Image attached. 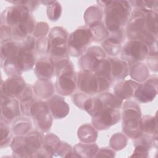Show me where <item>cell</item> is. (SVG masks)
Segmentation results:
<instances>
[{"label":"cell","mask_w":158,"mask_h":158,"mask_svg":"<svg viewBox=\"0 0 158 158\" xmlns=\"http://www.w3.org/2000/svg\"><path fill=\"white\" fill-rule=\"evenodd\" d=\"M106 25L110 30L115 31L125 24L130 12L127 1H107Z\"/></svg>","instance_id":"6da1fadb"},{"label":"cell","mask_w":158,"mask_h":158,"mask_svg":"<svg viewBox=\"0 0 158 158\" xmlns=\"http://www.w3.org/2000/svg\"><path fill=\"white\" fill-rule=\"evenodd\" d=\"M92 37L91 31L88 28L77 30L71 34L69 40V47L74 54H80L85 50Z\"/></svg>","instance_id":"7a4b0ae2"},{"label":"cell","mask_w":158,"mask_h":158,"mask_svg":"<svg viewBox=\"0 0 158 158\" xmlns=\"http://www.w3.org/2000/svg\"><path fill=\"white\" fill-rule=\"evenodd\" d=\"M148 51V46L144 42L133 40L126 44L123 50V54L125 58L135 62L143 60Z\"/></svg>","instance_id":"3957f363"},{"label":"cell","mask_w":158,"mask_h":158,"mask_svg":"<svg viewBox=\"0 0 158 158\" xmlns=\"http://www.w3.org/2000/svg\"><path fill=\"white\" fill-rule=\"evenodd\" d=\"M67 34L60 28H54L49 37L48 49L51 53L56 56H61L66 51Z\"/></svg>","instance_id":"277c9868"},{"label":"cell","mask_w":158,"mask_h":158,"mask_svg":"<svg viewBox=\"0 0 158 158\" xmlns=\"http://www.w3.org/2000/svg\"><path fill=\"white\" fill-rule=\"evenodd\" d=\"M139 110V109H138ZM138 109H135V107H129L125 109L123 112V123H124V128L126 130V133L131 136L136 135V131H139L140 128L139 115Z\"/></svg>","instance_id":"5b68a950"},{"label":"cell","mask_w":158,"mask_h":158,"mask_svg":"<svg viewBox=\"0 0 158 158\" xmlns=\"http://www.w3.org/2000/svg\"><path fill=\"white\" fill-rule=\"evenodd\" d=\"M7 23L13 26H18L30 19L28 9L25 4L17 5L9 9L6 14Z\"/></svg>","instance_id":"8992f818"},{"label":"cell","mask_w":158,"mask_h":158,"mask_svg":"<svg viewBox=\"0 0 158 158\" xmlns=\"http://www.w3.org/2000/svg\"><path fill=\"white\" fill-rule=\"evenodd\" d=\"M118 114L119 112H118V111L114 110L111 107L105 108L98 115H96L99 117V118L96 119L94 123H99V127L101 128L109 127L119 120Z\"/></svg>","instance_id":"52a82bcc"},{"label":"cell","mask_w":158,"mask_h":158,"mask_svg":"<svg viewBox=\"0 0 158 158\" xmlns=\"http://www.w3.org/2000/svg\"><path fill=\"white\" fill-rule=\"evenodd\" d=\"M81 74L78 79V86H80L81 89L86 92L95 93L98 90L96 78L94 75L86 72V71Z\"/></svg>","instance_id":"ba28073f"},{"label":"cell","mask_w":158,"mask_h":158,"mask_svg":"<svg viewBox=\"0 0 158 158\" xmlns=\"http://www.w3.org/2000/svg\"><path fill=\"white\" fill-rule=\"evenodd\" d=\"M24 82L19 77L12 78L4 82V93L7 96H16L20 93L24 88Z\"/></svg>","instance_id":"9c48e42d"},{"label":"cell","mask_w":158,"mask_h":158,"mask_svg":"<svg viewBox=\"0 0 158 158\" xmlns=\"http://www.w3.org/2000/svg\"><path fill=\"white\" fill-rule=\"evenodd\" d=\"M156 88L149 83H145L143 85H139L136 89L135 96L138 99L142 102H148L151 101L156 95Z\"/></svg>","instance_id":"30bf717a"},{"label":"cell","mask_w":158,"mask_h":158,"mask_svg":"<svg viewBox=\"0 0 158 158\" xmlns=\"http://www.w3.org/2000/svg\"><path fill=\"white\" fill-rule=\"evenodd\" d=\"M37 75L41 77L47 78L50 77L53 72V64L51 60H40L36 67Z\"/></svg>","instance_id":"8fae6325"},{"label":"cell","mask_w":158,"mask_h":158,"mask_svg":"<svg viewBox=\"0 0 158 158\" xmlns=\"http://www.w3.org/2000/svg\"><path fill=\"white\" fill-rule=\"evenodd\" d=\"M112 64V75L114 77H123L122 73L126 75L127 66L120 60H114Z\"/></svg>","instance_id":"7c38bea8"},{"label":"cell","mask_w":158,"mask_h":158,"mask_svg":"<svg viewBox=\"0 0 158 158\" xmlns=\"http://www.w3.org/2000/svg\"><path fill=\"white\" fill-rule=\"evenodd\" d=\"M50 5L51 6L48 8V17L53 20H56L60 17L61 13L60 6L57 2L54 1L52 4Z\"/></svg>","instance_id":"4fadbf2b"}]
</instances>
